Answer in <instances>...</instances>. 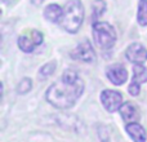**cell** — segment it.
I'll return each mask as SVG.
<instances>
[{"mask_svg": "<svg viewBox=\"0 0 147 142\" xmlns=\"http://www.w3.org/2000/svg\"><path fill=\"white\" fill-rule=\"evenodd\" d=\"M84 92V81L71 69L62 74L61 79L52 84L45 93L47 101L61 110L71 109Z\"/></svg>", "mask_w": 147, "mask_h": 142, "instance_id": "6da1fadb", "label": "cell"}, {"mask_svg": "<svg viewBox=\"0 0 147 142\" xmlns=\"http://www.w3.org/2000/svg\"><path fill=\"white\" fill-rule=\"evenodd\" d=\"M147 81V69L141 64H134L133 66V79L128 87V91L132 96H138L141 91V84Z\"/></svg>", "mask_w": 147, "mask_h": 142, "instance_id": "52a82bcc", "label": "cell"}, {"mask_svg": "<svg viewBox=\"0 0 147 142\" xmlns=\"http://www.w3.org/2000/svg\"><path fill=\"white\" fill-rule=\"evenodd\" d=\"M101 102L109 112H115L123 106V96L117 91L105 89L101 93Z\"/></svg>", "mask_w": 147, "mask_h": 142, "instance_id": "5b68a950", "label": "cell"}, {"mask_svg": "<svg viewBox=\"0 0 147 142\" xmlns=\"http://www.w3.org/2000/svg\"><path fill=\"white\" fill-rule=\"evenodd\" d=\"M31 89H32V81H31V79H28V78H23L17 87V92L20 94L28 93Z\"/></svg>", "mask_w": 147, "mask_h": 142, "instance_id": "9a60e30c", "label": "cell"}, {"mask_svg": "<svg viewBox=\"0 0 147 142\" xmlns=\"http://www.w3.org/2000/svg\"><path fill=\"white\" fill-rule=\"evenodd\" d=\"M44 40L43 32L39 30H26L18 36V48L25 53H31Z\"/></svg>", "mask_w": 147, "mask_h": 142, "instance_id": "277c9868", "label": "cell"}, {"mask_svg": "<svg viewBox=\"0 0 147 142\" xmlns=\"http://www.w3.org/2000/svg\"><path fill=\"white\" fill-rule=\"evenodd\" d=\"M93 40L101 49H110L116 41V31L109 22L94 21L92 25Z\"/></svg>", "mask_w": 147, "mask_h": 142, "instance_id": "3957f363", "label": "cell"}, {"mask_svg": "<svg viewBox=\"0 0 147 142\" xmlns=\"http://www.w3.org/2000/svg\"><path fill=\"white\" fill-rule=\"evenodd\" d=\"M106 75L109 78V80L111 83H114L115 85H121L128 79L127 69L121 64H114L111 66H109L106 70Z\"/></svg>", "mask_w": 147, "mask_h": 142, "instance_id": "9c48e42d", "label": "cell"}, {"mask_svg": "<svg viewBox=\"0 0 147 142\" xmlns=\"http://www.w3.org/2000/svg\"><path fill=\"white\" fill-rule=\"evenodd\" d=\"M56 69H57L56 61H51V62H48V64H45L44 66L40 67V70H39V79H40V80L48 79L49 76H52L54 74Z\"/></svg>", "mask_w": 147, "mask_h": 142, "instance_id": "4fadbf2b", "label": "cell"}, {"mask_svg": "<svg viewBox=\"0 0 147 142\" xmlns=\"http://www.w3.org/2000/svg\"><path fill=\"white\" fill-rule=\"evenodd\" d=\"M125 131L130 136L134 142H146L147 136H146V131L138 123H129V124L125 125Z\"/></svg>", "mask_w": 147, "mask_h": 142, "instance_id": "8fae6325", "label": "cell"}, {"mask_svg": "<svg viewBox=\"0 0 147 142\" xmlns=\"http://www.w3.org/2000/svg\"><path fill=\"white\" fill-rule=\"evenodd\" d=\"M120 115H121L123 120L127 122V124L129 123H138L141 119L140 116V110L132 102H125L123 103V106L120 107Z\"/></svg>", "mask_w": 147, "mask_h": 142, "instance_id": "30bf717a", "label": "cell"}, {"mask_svg": "<svg viewBox=\"0 0 147 142\" xmlns=\"http://www.w3.org/2000/svg\"><path fill=\"white\" fill-rule=\"evenodd\" d=\"M63 9L62 7H59L58 4H49L48 7L44 9V17L49 21V22H59L62 17Z\"/></svg>", "mask_w": 147, "mask_h": 142, "instance_id": "7c38bea8", "label": "cell"}, {"mask_svg": "<svg viewBox=\"0 0 147 142\" xmlns=\"http://www.w3.org/2000/svg\"><path fill=\"white\" fill-rule=\"evenodd\" d=\"M84 8L80 0H70L63 8V13L59 20L62 28L70 34H76L83 25Z\"/></svg>", "mask_w": 147, "mask_h": 142, "instance_id": "7a4b0ae2", "label": "cell"}, {"mask_svg": "<svg viewBox=\"0 0 147 142\" xmlns=\"http://www.w3.org/2000/svg\"><path fill=\"white\" fill-rule=\"evenodd\" d=\"M71 57L74 60H79V61L86 62V64H93L96 62V52H94L92 44L89 40H83L79 43V45L71 52Z\"/></svg>", "mask_w": 147, "mask_h": 142, "instance_id": "8992f818", "label": "cell"}, {"mask_svg": "<svg viewBox=\"0 0 147 142\" xmlns=\"http://www.w3.org/2000/svg\"><path fill=\"white\" fill-rule=\"evenodd\" d=\"M92 9H93V17L94 18H98L99 16H102L106 10V4H105L103 0H96L94 4L92 5Z\"/></svg>", "mask_w": 147, "mask_h": 142, "instance_id": "2e32d148", "label": "cell"}, {"mask_svg": "<svg viewBox=\"0 0 147 142\" xmlns=\"http://www.w3.org/2000/svg\"><path fill=\"white\" fill-rule=\"evenodd\" d=\"M3 3H4V4H7V3H9V1H12V0H1Z\"/></svg>", "mask_w": 147, "mask_h": 142, "instance_id": "ac0fdd59", "label": "cell"}, {"mask_svg": "<svg viewBox=\"0 0 147 142\" xmlns=\"http://www.w3.org/2000/svg\"><path fill=\"white\" fill-rule=\"evenodd\" d=\"M98 136H99V141L101 142H109L110 137H109V131L106 127L103 125H99L98 127Z\"/></svg>", "mask_w": 147, "mask_h": 142, "instance_id": "e0dca14e", "label": "cell"}, {"mask_svg": "<svg viewBox=\"0 0 147 142\" xmlns=\"http://www.w3.org/2000/svg\"><path fill=\"white\" fill-rule=\"evenodd\" d=\"M137 21L141 26H147V0H140Z\"/></svg>", "mask_w": 147, "mask_h": 142, "instance_id": "5bb4252c", "label": "cell"}, {"mask_svg": "<svg viewBox=\"0 0 147 142\" xmlns=\"http://www.w3.org/2000/svg\"><path fill=\"white\" fill-rule=\"evenodd\" d=\"M125 56L133 64H141L143 65L147 61V49L142 44L133 43L125 51Z\"/></svg>", "mask_w": 147, "mask_h": 142, "instance_id": "ba28073f", "label": "cell"}]
</instances>
